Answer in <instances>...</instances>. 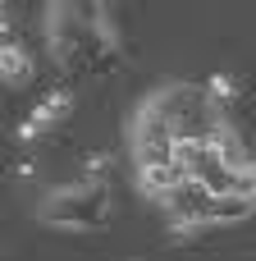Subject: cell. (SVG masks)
<instances>
[{"label":"cell","instance_id":"1","mask_svg":"<svg viewBox=\"0 0 256 261\" xmlns=\"http://www.w3.org/2000/svg\"><path fill=\"white\" fill-rule=\"evenodd\" d=\"M46 46H50V60L60 64V73H69V78L105 73L119 60V46L101 41L87 28L73 0H46Z\"/></svg>","mask_w":256,"mask_h":261},{"label":"cell","instance_id":"2","mask_svg":"<svg viewBox=\"0 0 256 261\" xmlns=\"http://www.w3.org/2000/svg\"><path fill=\"white\" fill-rule=\"evenodd\" d=\"M110 211H115L110 184H96V179L60 184V188H50L37 202V220L46 229H82V234H96V229H105Z\"/></svg>","mask_w":256,"mask_h":261},{"label":"cell","instance_id":"3","mask_svg":"<svg viewBox=\"0 0 256 261\" xmlns=\"http://www.w3.org/2000/svg\"><path fill=\"white\" fill-rule=\"evenodd\" d=\"M147 101L174 124L179 142L183 138H215L220 128H229V110L206 92V83L202 87L197 83H160Z\"/></svg>","mask_w":256,"mask_h":261},{"label":"cell","instance_id":"4","mask_svg":"<svg viewBox=\"0 0 256 261\" xmlns=\"http://www.w3.org/2000/svg\"><path fill=\"white\" fill-rule=\"evenodd\" d=\"M128 142H133V170L137 165H174L179 133L147 96H142V106H137V115L128 124Z\"/></svg>","mask_w":256,"mask_h":261},{"label":"cell","instance_id":"5","mask_svg":"<svg viewBox=\"0 0 256 261\" xmlns=\"http://www.w3.org/2000/svg\"><path fill=\"white\" fill-rule=\"evenodd\" d=\"M69 110H73V87H69V83L50 87V92H46V96H41V101H37V106H32V110L23 115V124L14 128L18 147H27V142L46 138V133H50V128H55V124H60V119H64Z\"/></svg>","mask_w":256,"mask_h":261},{"label":"cell","instance_id":"6","mask_svg":"<svg viewBox=\"0 0 256 261\" xmlns=\"http://www.w3.org/2000/svg\"><path fill=\"white\" fill-rule=\"evenodd\" d=\"M0 78H5V87H27L37 78V60H32V50L18 37L0 41Z\"/></svg>","mask_w":256,"mask_h":261},{"label":"cell","instance_id":"7","mask_svg":"<svg viewBox=\"0 0 256 261\" xmlns=\"http://www.w3.org/2000/svg\"><path fill=\"white\" fill-rule=\"evenodd\" d=\"M183 179H188V170H183L179 161H174V165H137V188H142V197L156 202V206H160Z\"/></svg>","mask_w":256,"mask_h":261},{"label":"cell","instance_id":"8","mask_svg":"<svg viewBox=\"0 0 256 261\" xmlns=\"http://www.w3.org/2000/svg\"><path fill=\"white\" fill-rule=\"evenodd\" d=\"M252 216H256V197L252 193H215L211 206H206L211 229H220V225H243V220H252Z\"/></svg>","mask_w":256,"mask_h":261},{"label":"cell","instance_id":"9","mask_svg":"<svg viewBox=\"0 0 256 261\" xmlns=\"http://www.w3.org/2000/svg\"><path fill=\"white\" fill-rule=\"evenodd\" d=\"M206 92L229 110V106H238V101H243V92H247V87H243V78H238V73H224V69H220V73H211V78H206Z\"/></svg>","mask_w":256,"mask_h":261},{"label":"cell","instance_id":"10","mask_svg":"<svg viewBox=\"0 0 256 261\" xmlns=\"http://www.w3.org/2000/svg\"><path fill=\"white\" fill-rule=\"evenodd\" d=\"M110 165H115V156H110V151H87V156H82L78 179H96V184H105V179H110Z\"/></svg>","mask_w":256,"mask_h":261},{"label":"cell","instance_id":"11","mask_svg":"<svg viewBox=\"0 0 256 261\" xmlns=\"http://www.w3.org/2000/svg\"><path fill=\"white\" fill-rule=\"evenodd\" d=\"M32 174H37V161L32 156H18L14 161V179H32Z\"/></svg>","mask_w":256,"mask_h":261},{"label":"cell","instance_id":"12","mask_svg":"<svg viewBox=\"0 0 256 261\" xmlns=\"http://www.w3.org/2000/svg\"><path fill=\"white\" fill-rule=\"evenodd\" d=\"M128 261H142V257H128Z\"/></svg>","mask_w":256,"mask_h":261}]
</instances>
